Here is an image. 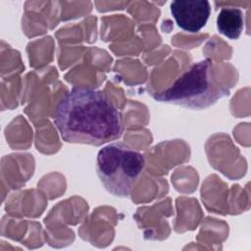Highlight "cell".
Returning <instances> with one entry per match:
<instances>
[{
  "label": "cell",
  "instance_id": "1",
  "mask_svg": "<svg viewBox=\"0 0 251 251\" xmlns=\"http://www.w3.org/2000/svg\"><path fill=\"white\" fill-rule=\"evenodd\" d=\"M54 124L68 143L101 146L124 133L121 111L100 90L74 87L56 105Z\"/></svg>",
  "mask_w": 251,
  "mask_h": 251
},
{
  "label": "cell",
  "instance_id": "2",
  "mask_svg": "<svg viewBox=\"0 0 251 251\" xmlns=\"http://www.w3.org/2000/svg\"><path fill=\"white\" fill-rule=\"evenodd\" d=\"M229 90L217 78L210 59L191 63L165 90L153 95L159 102L203 110L227 96Z\"/></svg>",
  "mask_w": 251,
  "mask_h": 251
},
{
  "label": "cell",
  "instance_id": "3",
  "mask_svg": "<svg viewBox=\"0 0 251 251\" xmlns=\"http://www.w3.org/2000/svg\"><path fill=\"white\" fill-rule=\"evenodd\" d=\"M144 169V156L124 142H111L97 154L98 177L105 189L116 197H128Z\"/></svg>",
  "mask_w": 251,
  "mask_h": 251
},
{
  "label": "cell",
  "instance_id": "4",
  "mask_svg": "<svg viewBox=\"0 0 251 251\" xmlns=\"http://www.w3.org/2000/svg\"><path fill=\"white\" fill-rule=\"evenodd\" d=\"M170 9L177 26L191 33L202 29L211 14L210 2L206 0L173 1Z\"/></svg>",
  "mask_w": 251,
  "mask_h": 251
},
{
  "label": "cell",
  "instance_id": "5",
  "mask_svg": "<svg viewBox=\"0 0 251 251\" xmlns=\"http://www.w3.org/2000/svg\"><path fill=\"white\" fill-rule=\"evenodd\" d=\"M244 27L243 12L239 8H222L217 16V28L230 39L239 38Z\"/></svg>",
  "mask_w": 251,
  "mask_h": 251
}]
</instances>
